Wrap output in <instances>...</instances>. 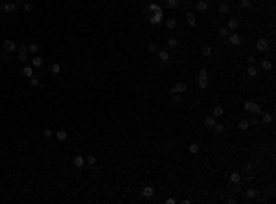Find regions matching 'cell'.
Listing matches in <instances>:
<instances>
[{
	"label": "cell",
	"mask_w": 276,
	"mask_h": 204,
	"mask_svg": "<svg viewBox=\"0 0 276 204\" xmlns=\"http://www.w3.org/2000/svg\"><path fill=\"white\" fill-rule=\"evenodd\" d=\"M223 114H225V109H223L221 105H217V107L214 109V116H215V118H221Z\"/></svg>",
	"instance_id": "28"
},
{
	"label": "cell",
	"mask_w": 276,
	"mask_h": 204,
	"mask_svg": "<svg viewBox=\"0 0 276 204\" xmlns=\"http://www.w3.org/2000/svg\"><path fill=\"white\" fill-rule=\"evenodd\" d=\"M15 2H26V0H15Z\"/></svg>",
	"instance_id": "48"
},
{
	"label": "cell",
	"mask_w": 276,
	"mask_h": 204,
	"mask_svg": "<svg viewBox=\"0 0 276 204\" xmlns=\"http://www.w3.org/2000/svg\"><path fill=\"white\" fill-rule=\"evenodd\" d=\"M72 162H74V167H78V169L85 167V158H83V156H79V155H78V156H74V160H72Z\"/></svg>",
	"instance_id": "7"
},
{
	"label": "cell",
	"mask_w": 276,
	"mask_h": 204,
	"mask_svg": "<svg viewBox=\"0 0 276 204\" xmlns=\"http://www.w3.org/2000/svg\"><path fill=\"white\" fill-rule=\"evenodd\" d=\"M52 134H54V131H50V129H44V138H50Z\"/></svg>",
	"instance_id": "44"
},
{
	"label": "cell",
	"mask_w": 276,
	"mask_h": 204,
	"mask_svg": "<svg viewBox=\"0 0 276 204\" xmlns=\"http://www.w3.org/2000/svg\"><path fill=\"white\" fill-rule=\"evenodd\" d=\"M243 109L247 110V112H254V114H262L263 110H262V107L256 103V101H247V103L243 105Z\"/></svg>",
	"instance_id": "1"
},
{
	"label": "cell",
	"mask_w": 276,
	"mask_h": 204,
	"mask_svg": "<svg viewBox=\"0 0 276 204\" xmlns=\"http://www.w3.org/2000/svg\"><path fill=\"white\" fill-rule=\"evenodd\" d=\"M0 59H2L4 63H9V61H11V57H9V54H7V52H6V54H4L2 57H0Z\"/></svg>",
	"instance_id": "42"
},
{
	"label": "cell",
	"mask_w": 276,
	"mask_h": 204,
	"mask_svg": "<svg viewBox=\"0 0 276 204\" xmlns=\"http://www.w3.org/2000/svg\"><path fill=\"white\" fill-rule=\"evenodd\" d=\"M173 96H175V103H182V99H180L179 94H173Z\"/></svg>",
	"instance_id": "46"
},
{
	"label": "cell",
	"mask_w": 276,
	"mask_h": 204,
	"mask_svg": "<svg viewBox=\"0 0 276 204\" xmlns=\"http://www.w3.org/2000/svg\"><path fill=\"white\" fill-rule=\"evenodd\" d=\"M247 61H248V64H254V63H256V57H254V55H248Z\"/></svg>",
	"instance_id": "43"
},
{
	"label": "cell",
	"mask_w": 276,
	"mask_h": 204,
	"mask_svg": "<svg viewBox=\"0 0 276 204\" xmlns=\"http://www.w3.org/2000/svg\"><path fill=\"white\" fill-rule=\"evenodd\" d=\"M19 61H28V50L26 52H19Z\"/></svg>",
	"instance_id": "39"
},
{
	"label": "cell",
	"mask_w": 276,
	"mask_h": 204,
	"mask_svg": "<svg viewBox=\"0 0 276 204\" xmlns=\"http://www.w3.org/2000/svg\"><path fill=\"white\" fill-rule=\"evenodd\" d=\"M158 59H160L162 63H168V61H170V54H168V50H160V52H158Z\"/></svg>",
	"instance_id": "15"
},
{
	"label": "cell",
	"mask_w": 276,
	"mask_h": 204,
	"mask_svg": "<svg viewBox=\"0 0 276 204\" xmlns=\"http://www.w3.org/2000/svg\"><path fill=\"white\" fill-rule=\"evenodd\" d=\"M238 127H239V131H247L248 127H250V122H248V120H241Z\"/></svg>",
	"instance_id": "29"
},
{
	"label": "cell",
	"mask_w": 276,
	"mask_h": 204,
	"mask_svg": "<svg viewBox=\"0 0 276 204\" xmlns=\"http://www.w3.org/2000/svg\"><path fill=\"white\" fill-rule=\"evenodd\" d=\"M221 2H225V4H227V2H228V0H221Z\"/></svg>",
	"instance_id": "49"
},
{
	"label": "cell",
	"mask_w": 276,
	"mask_h": 204,
	"mask_svg": "<svg viewBox=\"0 0 276 204\" xmlns=\"http://www.w3.org/2000/svg\"><path fill=\"white\" fill-rule=\"evenodd\" d=\"M228 41H230V44H234V46L241 44V37L238 35V33H230V35H228Z\"/></svg>",
	"instance_id": "9"
},
{
	"label": "cell",
	"mask_w": 276,
	"mask_h": 204,
	"mask_svg": "<svg viewBox=\"0 0 276 204\" xmlns=\"http://www.w3.org/2000/svg\"><path fill=\"white\" fill-rule=\"evenodd\" d=\"M247 74H248V77H256V75H258L256 66H254V64H250V66H248V70H247Z\"/></svg>",
	"instance_id": "30"
},
{
	"label": "cell",
	"mask_w": 276,
	"mask_h": 204,
	"mask_svg": "<svg viewBox=\"0 0 276 204\" xmlns=\"http://www.w3.org/2000/svg\"><path fill=\"white\" fill-rule=\"evenodd\" d=\"M31 64L35 66V68H41V66H43V57H39V55H35V57L31 59Z\"/></svg>",
	"instance_id": "24"
},
{
	"label": "cell",
	"mask_w": 276,
	"mask_h": 204,
	"mask_svg": "<svg viewBox=\"0 0 276 204\" xmlns=\"http://www.w3.org/2000/svg\"><path fill=\"white\" fill-rule=\"evenodd\" d=\"M227 28H228L230 31H232V30H238V28H239V20L236 19V17H232V19L228 20V26H227Z\"/></svg>",
	"instance_id": "13"
},
{
	"label": "cell",
	"mask_w": 276,
	"mask_h": 204,
	"mask_svg": "<svg viewBox=\"0 0 276 204\" xmlns=\"http://www.w3.org/2000/svg\"><path fill=\"white\" fill-rule=\"evenodd\" d=\"M262 123H263V125L272 123V114H271V112H262Z\"/></svg>",
	"instance_id": "11"
},
{
	"label": "cell",
	"mask_w": 276,
	"mask_h": 204,
	"mask_svg": "<svg viewBox=\"0 0 276 204\" xmlns=\"http://www.w3.org/2000/svg\"><path fill=\"white\" fill-rule=\"evenodd\" d=\"M219 35H221V37H228V35H230V30H228L227 26H221V28H219Z\"/></svg>",
	"instance_id": "34"
},
{
	"label": "cell",
	"mask_w": 276,
	"mask_h": 204,
	"mask_svg": "<svg viewBox=\"0 0 276 204\" xmlns=\"http://www.w3.org/2000/svg\"><path fill=\"white\" fill-rule=\"evenodd\" d=\"M55 136H57V140H59V142H64L66 138H68V132H66L64 129H59V131L55 132Z\"/></svg>",
	"instance_id": "16"
},
{
	"label": "cell",
	"mask_w": 276,
	"mask_h": 204,
	"mask_svg": "<svg viewBox=\"0 0 276 204\" xmlns=\"http://www.w3.org/2000/svg\"><path fill=\"white\" fill-rule=\"evenodd\" d=\"M186 20H188V24H190L191 28H195V26H197V19H195V15L191 13V11L186 13Z\"/></svg>",
	"instance_id": "12"
},
{
	"label": "cell",
	"mask_w": 276,
	"mask_h": 204,
	"mask_svg": "<svg viewBox=\"0 0 276 204\" xmlns=\"http://www.w3.org/2000/svg\"><path fill=\"white\" fill-rule=\"evenodd\" d=\"M195 7H197V11H206V9H208V2H204V0H199V2L195 4Z\"/></svg>",
	"instance_id": "21"
},
{
	"label": "cell",
	"mask_w": 276,
	"mask_h": 204,
	"mask_svg": "<svg viewBox=\"0 0 276 204\" xmlns=\"http://www.w3.org/2000/svg\"><path fill=\"white\" fill-rule=\"evenodd\" d=\"M50 72H52L54 75H57V74H61V64H59V63H54L52 66H50Z\"/></svg>",
	"instance_id": "26"
},
{
	"label": "cell",
	"mask_w": 276,
	"mask_h": 204,
	"mask_svg": "<svg viewBox=\"0 0 276 204\" xmlns=\"http://www.w3.org/2000/svg\"><path fill=\"white\" fill-rule=\"evenodd\" d=\"M245 195H247V199H248V200H252V199H256V195H258V191H256L254 188H248Z\"/></svg>",
	"instance_id": "27"
},
{
	"label": "cell",
	"mask_w": 276,
	"mask_h": 204,
	"mask_svg": "<svg viewBox=\"0 0 276 204\" xmlns=\"http://www.w3.org/2000/svg\"><path fill=\"white\" fill-rule=\"evenodd\" d=\"M26 50H28L26 44H20V46H19V52H26Z\"/></svg>",
	"instance_id": "47"
},
{
	"label": "cell",
	"mask_w": 276,
	"mask_h": 204,
	"mask_svg": "<svg viewBox=\"0 0 276 204\" xmlns=\"http://www.w3.org/2000/svg\"><path fill=\"white\" fill-rule=\"evenodd\" d=\"M24 9L26 11H33V4L31 2H24Z\"/></svg>",
	"instance_id": "41"
},
{
	"label": "cell",
	"mask_w": 276,
	"mask_h": 204,
	"mask_svg": "<svg viewBox=\"0 0 276 204\" xmlns=\"http://www.w3.org/2000/svg\"><path fill=\"white\" fill-rule=\"evenodd\" d=\"M228 180H230L232 184H239V182H241V175H239V173H236V171H234V173H230V177H228Z\"/></svg>",
	"instance_id": "17"
},
{
	"label": "cell",
	"mask_w": 276,
	"mask_h": 204,
	"mask_svg": "<svg viewBox=\"0 0 276 204\" xmlns=\"http://www.w3.org/2000/svg\"><path fill=\"white\" fill-rule=\"evenodd\" d=\"M256 50H258V52H265V50H269V41H267L265 37L258 39L256 41Z\"/></svg>",
	"instance_id": "5"
},
{
	"label": "cell",
	"mask_w": 276,
	"mask_h": 204,
	"mask_svg": "<svg viewBox=\"0 0 276 204\" xmlns=\"http://www.w3.org/2000/svg\"><path fill=\"white\" fill-rule=\"evenodd\" d=\"M162 15H164L162 11H156L155 15H151V17H149V22H151V24H155V26H156V24H160V22H162Z\"/></svg>",
	"instance_id": "6"
},
{
	"label": "cell",
	"mask_w": 276,
	"mask_h": 204,
	"mask_svg": "<svg viewBox=\"0 0 276 204\" xmlns=\"http://www.w3.org/2000/svg\"><path fill=\"white\" fill-rule=\"evenodd\" d=\"M156 11H162V7L153 2V4H149V6H147V11H146V13L149 15V13H156Z\"/></svg>",
	"instance_id": "14"
},
{
	"label": "cell",
	"mask_w": 276,
	"mask_h": 204,
	"mask_svg": "<svg viewBox=\"0 0 276 204\" xmlns=\"http://www.w3.org/2000/svg\"><path fill=\"white\" fill-rule=\"evenodd\" d=\"M206 87H208V72H206V68H203L199 72V88L206 90Z\"/></svg>",
	"instance_id": "2"
},
{
	"label": "cell",
	"mask_w": 276,
	"mask_h": 204,
	"mask_svg": "<svg viewBox=\"0 0 276 204\" xmlns=\"http://www.w3.org/2000/svg\"><path fill=\"white\" fill-rule=\"evenodd\" d=\"M188 151L191 153V155H197V153L201 151V145H199V143H190V145H188Z\"/></svg>",
	"instance_id": "22"
},
{
	"label": "cell",
	"mask_w": 276,
	"mask_h": 204,
	"mask_svg": "<svg viewBox=\"0 0 276 204\" xmlns=\"http://www.w3.org/2000/svg\"><path fill=\"white\" fill-rule=\"evenodd\" d=\"M166 4H168L170 9H177L179 7V0H166Z\"/></svg>",
	"instance_id": "31"
},
{
	"label": "cell",
	"mask_w": 276,
	"mask_h": 204,
	"mask_svg": "<svg viewBox=\"0 0 276 204\" xmlns=\"http://www.w3.org/2000/svg\"><path fill=\"white\" fill-rule=\"evenodd\" d=\"M219 13H221V15H225V13H228V6L225 4V2H223V4L219 6Z\"/></svg>",
	"instance_id": "40"
},
{
	"label": "cell",
	"mask_w": 276,
	"mask_h": 204,
	"mask_svg": "<svg viewBox=\"0 0 276 204\" xmlns=\"http://www.w3.org/2000/svg\"><path fill=\"white\" fill-rule=\"evenodd\" d=\"M4 11L6 13H15L17 11V6L13 2H7V4H4Z\"/></svg>",
	"instance_id": "18"
},
{
	"label": "cell",
	"mask_w": 276,
	"mask_h": 204,
	"mask_svg": "<svg viewBox=\"0 0 276 204\" xmlns=\"http://www.w3.org/2000/svg\"><path fill=\"white\" fill-rule=\"evenodd\" d=\"M39 83H41V79L37 77V75H33V77H30V85H31V87H39Z\"/></svg>",
	"instance_id": "36"
},
{
	"label": "cell",
	"mask_w": 276,
	"mask_h": 204,
	"mask_svg": "<svg viewBox=\"0 0 276 204\" xmlns=\"http://www.w3.org/2000/svg\"><path fill=\"white\" fill-rule=\"evenodd\" d=\"M239 6H241V7H245V9H247V7H250V6H252V2H250V0H239Z\"/></svg>",
	"instance_id": "38"
},
{
	"label": "cell",
	"mask_w": 276,
	"mask_h": 204,
	"mask_svg": "<svg viewBox=\"0 0 276 204\" xmlns=\"http://www.w3.org/2000/svg\"><path fill=\"white\" fill-rule=\"evenodd\" d=\"M149 52H156V44H155V42L149 44Z\"/></svg>",
	"instance_id": "45"
},
{
	"label": "cell",
	"mask_w": 276,
	"mask_h": 204,
	"mask_svg": "<svg viewBox=\"0 0 276 204\" xmlns=\"http://www.w3.org/2000/svg\"><path fill=\"white\" fill-rule=\"evenodd\" d=\"M188 87H186V83H177V85H173V87L170 88V94H182V92H186Z\"/></svg>",
	"instance_id": "3"
},
{
	"label": "cell",
	"mask_w": 276,
	"mask_h": 204,
	"mask_svg": "<svg viewBox=\"0 0 276 204\" xmlns=\"http://www.w3.org/2000/svg\"><path fill=\"white\" fill-rule=\"evenodd\" d=\"M250 2H252V4H254V2H256V0H250Z\"/></svg>",
	"instance_id": "50"
},
{
	"label": "cell",
	"mask_w": 276,
	"mask_h": 204,
	"mask_svg": "<svg viewBox=\"0 0 276 204\" xmlns=\"http://www.w3.org/2000/svg\"><path fill=\"white\" fill-rule=\"evenodd\" d=\"M166 28L168 30H175L177 28V19H168L166 20Z\"/></svg>",
	"instance_id": "25"
},
{
	"label": "cell",
	"mask_w": 276,
	"mask_h": 204,
	"mask_svg": "<svg viewBox=\"0 0 276 204\" xmlns=\"http://www.w3.org/2000/svg\"><path fill=\"white\" fill-rule=\"evenodd\" d=\"M212 129H214V132H215V134H221V132L225 131V127H223V125H219V123H215V125L212 127Z\"/></svg>",
	"instance_id": "35"
},
{
	"label": "cell",
	"mask_w": 276,
	"mask_h": 204,
	"mask_svg": "<svg viewBox=\"0 0 276 204\" xmlns=\"http://www.w3.org/2000/svg\"><path fill=\"white\" fill-rule=\"evenodd\" d=\"M168 48H170V50H177V48H179V41L175 39V37L168 39Z\"/></svg>",
	"instance_id": "20"
},
{
	"label": "cell",
	"mask_w": 276,
	"mask_h": 204,
	"mask_svg": "<svg viewBox=\"0 0 276 204\" xmlns=\"http://www.w3.org/2000/svg\"><path fill=\"white\" fill-rule=\"evenodd\" d=\"M22 74H24V77H28V79L33 77V68L31 66H24L22 68Z\"/></svg>",
	"instance_id": "23"
},
{
	"label": "cell",
	"mask_w": 276,
	"mask_h": 204,
	"mask_svg": "<svg viewBox=\"0 0 276 204\" xmlns=\"http://www.w3.org/2000/svg\"><path fill=\"white\" fill-rule=\"evenodd\" d=\"M262 68H263V70H271V68H272V63L269 61V59H263V61H262Z\"/></svg>",
	"instance_id": "33"
},
{
	"label": "cell",
	"mask_w": 276,
	"mask_h": 204,
	"mask_svg": "<svg viewBox=\"0 0 276 204\" xmlns=\"http://www.w3.org/2000/svg\"><path fill=\"white\" fill-rule=\"evenodd\" d=\"M28 52L37 54V52H39V44H35V42H33V44H30V46H28Z\"/></svg>",
	"instance_id": "37"
},
{
	"label": "cell",
	"mask_w": 276,
	"mask_h": 204,
	"mask_svg": "<svg viewBox=\"0 0 276 204\" xmlns=\"http://www.w3.org/2000/svg\"><path fill=\"white\" fill-rule=\"evenodd\" d=\"M142 195H144L146 199H151L153 195H155V190H153V186H146V188L142 190Z\"/></svg>",
	"instance_id": "8"
},
{
	"label": "cell",
	"mask_w": 276,
	"mask_h": 204,
	"mask_svg": "<svg viewBox=\"0 0 276 204\" xmlns=\"http://www.w3.org/2000/svg\"><path fill=\"white\" fill-rule=\"evenodd\" d=\"M2 46H4V50H6L7 54H13L15 50L19 48V46H17V42H15V41H11V39H6V41L2 42Z\"/></svg>",
	"instance_id": "4"
},
{
	"label": "cell",
	"mask_w": 276,
	"mask_h": 204,
	"mask_svg": "<svg viewBox=\"0 0 276 204\" xmlns=\"http://www.w3.org/2000/svg\"><path fill=\"white\" fill-rule=\"evenodd\" d=\"M201 54H203V55H204V57H210V55H212V54H214V50H212V48H210V46H204V48H203V50H201Z\"/></svg>",
	"instance_id": "32"
},
{
	"label": "cell",
	"mask_w": 276,
	"mask_h": 204,
	"mask_svg": "<svg viewBox=\"0 0 276 204\" xmlns=\"http://www.w3.org/2000/svg\"><path fill=\"white\" fill-rule=\"evenodd\" d=\"M215 120H217V118H215L214 114H212V116H206V118H204V125L208 127V129H212V127H214V125L217 123Z\"/></svg>",
	"instance_id": "10"
},
{
	"label": "cell",
	"mask_w": 276,
	"mask_h": 204,
	"mask_svg": "<svg viewBox=\"0 0 276 204\" xmlns=\"http://www.w3.org/2000/svg\"><path fill=\"white\" fill-rule=\"evenodd\" d=\"M96 162H98V158H96L94 155H88V156L85 158V166H90V167H92V166H96Z\"/></svg>",
	"instance_id": "19"
}]
</instances>
